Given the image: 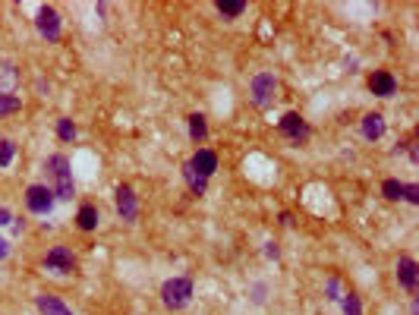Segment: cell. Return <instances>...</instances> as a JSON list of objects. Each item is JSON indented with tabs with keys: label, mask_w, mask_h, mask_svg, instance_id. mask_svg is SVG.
<instances>
[{
	"label": "cell",
	"mask_w": 419,
	"mask_h": 315,
	"mask_svg": "<svg viewBox=\"0 0 419 315\" xmlns=\"http://www.w3.org/2000/svg\"><path fill=\"white\" fill-rule=\"evenodd\" d=\"M45 171L51 177V189L57 202H73L76 199V180H73V164H69L67 155L54 151L51 158L45 161Z\"/></svg>",
	"instance_id": "obj_1"
},
{
	"label": "cell",
	"mask_w": 419,
	"mask_h": 315,
	"mask_svg": "<svg viewBox=\"0 0 419 315\" xmlns=\"http://www.w3.org/2000/svg\"><path fill=\"white\" fill-rule=\"evenodd\" d=\"M195 296V284L193 278L186 274H180V278H171L161 284V303H164L171 312H180V309H186Z\"/></svg>",
	"instance_id": "obj_2"
},
{
	"label": "cell",
	"mask_w": 419,
	"mask_h": 315,
	"mask_svg": "<svg viewBox=\"0 0 419 315\" xmlns=\"http://www.w3.org/2000/svg\"><path fill=\"white\" fill-rule=\"evenodd\" d=\"M249 98H253V105L259 107V111L271 107V105H275V98H277V76L271 73V69L255 73L253 83H249Z\"/></svg>",
	"instance_id": "obj_3"
},
{
	"label": "cell",
	"mask_w": 419,
	"mask_h": 315,
	"mask_svg": "<svg viewBox=\"0 0 419 315\" xmlns=\"http://www.w3.org/2000/svg\"><path fill=\"white\" fill-rule=\"evenodd\" d=\"M54 205H57V199H54V189L47 186V183H32V186L25 189V208H29L32 215L47 218L54 211Z\"/></svg>",
	"instance_id": "obj_4"
},
{
	"label": "cell",
	"mask_w": 419,
	"mask_h": 315,
	"mask_svg": "<svg viewBox=\"0 0 419 315\" xmlns=\"http://www.w3.org/2000/svg\"><path fill=\"white\" fill-rule=\"evenodd\" d=\"M35 29L38 35L45 38V41H51V45H57L60 38H63V19H60V13L54 7H38L35 13Z\"/></svg>",
	"instance_id": "obj_5"
},
{
	"label": "cell",
	"mask_w": 419,
	"mask_h": 315,
	"mask_svg": "<svg viewBox=\"0 0 419 315\" xmlns=\"http://www.w3.org/2000/svg\"><path fill=\"white\" fill-rule=\"evenodd\" d=\"M114 205H117L120 221L133 224V221L139 218V195H136V189L129 186V183H120V186L114 189Z\"/></svg>",
	"instance_id": "obj_6"
},
{
	"label": "cell",
	"mask_w": 419,
	"mask_h": 315,
	"mask_svg": "<svg viewBox=\"0 0 419 315\" xmlns=\"http://www.w3.org/2000/svg\"><path fill=\"white\" fill-rule=\"evenodd\" d=\"M277 129H281V135L284 139H290V142H297V145H303L309 139V123H306V117L303 113H297V111H287L281 120H277Z\"/></svg>",
	"instance_id": "obj_7"
},
{
	"label": "cell",
	"mask_w": 419,
	"mask_h": 315,
	"mask_svg": "<svg viewBox=\"0 0 419 315\" xmlns=\"http://www.w3.org/2000/svg\"><path fill=\"white\" fill-rule=\"evenodd\" d=\"M45 268L54 274H73L76 271V255L69 246H51L45 255Z\"/></svg>",
	"instance_id": "obj_8"
},
{
	"label": "cell",
	"mask_w": 419,
	"mask_h": 315,
	"mask_svg": "<svg viewBox=\"0 0 419 315\" xmlns=\"http://www.w3.org/2000/svg\"><path fill=\"white\" fill-rule=\"evenodd\" d=\"M369 91L375 98H394L397 95V76L391 69H372L369 76Z\"/></svg>",
	"instance_id": "obj_9"
},
{
	"label": "cell",
	"mask_w": 419,
	"mask_h": 315,
	"mask_svg": "<svg viewBox=\"0 0 419 315\" xmlns=\"http://www.w3.org/2000/svg\"><path fill=\"white\" fill-rule=\"evenodd\" d=\"M397 284L404 287L407 293H416L419 287V265L413 255H400L397 259Z\"/></svg>",
	"instance_id": "obj_10"
},
{
	"label": "cell",
	"mask_w": 419,
	"mask_h": 315,
	"mask_svg": "<svg viewBox=\"0 0 419 315\" xmlns=\"http://www.w3.org/2000/svg\"><path fill=\"white\" fill-rule=\"evenodd\" d=\"M385 129H388V123H385V117L378 111L363 113V120H359V133H363L366 142H378V139L385 135Z\"/></svg>",
	"instance_id": "obj_11"
},
{
	"label": "cell",
	"mask_w": 419,
	"mask_h": 315,
	"mask_svg": "<svg viewBox=\"0 0 419 315\" xmlns=\"http://www.w3.org/2000/svg\"><path fill=\"white\" fill-rule=\"evenodd\" d=\"M189 164H193V171L199 173V177L211 180V177L217 173V155L211 149H195V155L189 158Z\"/></svg>",
	"instance_id": "obj_12"
},
{
	"label": "cell",
	"mask_w": 419,
	"mask_h": 315,
	"mask_svg": "<svg viewBox=\"0 0 419 315\" xmlns=\"http://www.w3.org/2000/svg\"><path fill=\"white\" fill-rule=\"evenodd\" d=\"M35 309L41 315H76L73 309L60 300V296H54V293H38V296H35Z\"/></svg>",
	"instance_id": "obj_13"
},
{
	"label": "cell",
	"mask_w": 419,
	"mask_h": 315,
	"mask_svg": "<svg viewBox=\"0 0 419 315\" xmlns=\"http://www.w3.org/2000/svg\"><path fill=\"white\" fill-rule=\"evenodd\" d=\"M98 224H101V215H98L95 205L92 202L79 205V211H76V227L83 233H92V230H98Z\"/></svg>",
	"instance_id": "obj_14"
},
{
	"label": "cell",
	"mask_w": 419,
	"mask_h": 315,
	"mask_svg": "<svg viewBox=\"0 0 419 315\" xmlns=\"http://www.w3.org/2000/svg\"><path fill=\"white\" fill-rule=\"evenodd\" d=\"M186 133H189L193 142H205V139H208V120H205V113H189Z\"/></svg>",
	"instance_id": "obj_15"
},
{
	"label": "cell",
	"mask_w": 419,
	"mask_h": 315,
	"mask_svg": "<svg viewBox=\"0 0 419 315\" xmlns=\"http://www.w3.org/2000/svg\"><path fill=\"white\" fill-rule=\"evenodd\" d=\"M19 85V69L13 63H0V95H16Z\"/></svg>",
	"instance_id": "obj_16"
},
{
	"label": "cell",
	"mask_w": 419,
	"mask_h": 315,
	"mask_svg": "<svg viewBox=\"0 0 419 315\" xmlns=\"http://www.w3.org/2000/svg\"><path fill=\"white\" fill-rule=\"evenodd\" d=\"M215 10L221 13V19H239L246 13V0H215Z\"/></svg>",
	"instance_id": "obj_17"
},
{
	"label": "cell",
	"mask_w": 419,
	"mask_h": 315,
	"mask_svg": "<svg viewBox=\"0 0 419 315\" xmlns=\"http://www.w3.org/2000/svg\"><path fill=\"white\" fill-rule=\"evenodd\" d=\"M183 180H186V186L193 189L195 195H205V193H208V180H205V177H199V173L193 171V164H189V161L183 164Z\"/></svg>",
	"instance_id": "obj_18"
},
{
	"label": "cell",
	"mask_w": 419,
	"mask_h": 315,
	"mask_svg": "<svg viewBox=\"0 0 419 315\" xmlns=\"http://www.w3.org/2000/svg\"><path fill=\"white\" fill-rule=\"evenodd\" d=\"M382 195L388 202H400V199H404V183L397 180V177H388V180L382 183Z\"/></svg>",
	"instance_id": "obj_19"
},
{
	"label": "cell",
	"mask_w": 419,
	"mask_h": 315,
	"mask_svg": "<svg viewBox=\"0 0 419 315\" xmlns=\"http://www.w3.org/2000/svg\"><path fill=\"white\" fill-rule=\"evenodd\" d=\"M76 135H79L76 123L69 120V117H60V120H57V139H60V142H76Z\"/></svg>",
	"instance_id": "obj_20"
},
{
	"label": "cell",
	"mask_w": 419,
	"mask_h": 315,
	"mask_svg": "<svg viewBox=\"0 0 419 315\" xmlns=\"http://www.w3.org/2000/svg\"><path fill=\"white\" fill-rule=\"evenodd\" d=\"M23 111V98L19 95H0V117H10V113Z\"/></svg>",
	"instance_id": "obj_21"
},
{
	"label": "cell",
	"mask_w": 419,
	"mask_h": 315,
	"mask_svg": "<svg viewBox=\"0 0 419 315\" xmlns=\"http://www.w3.org/2000/svg\"><path fill=\"white\" fill-rule=\"evenodd\" d=\"M13 158H16V142L13 139H0V167L7 171L13 164Z\"/></svg>",
	"instance_id": "obj_22"
},
{
	"label": "cell",
	"mask_w": 419,
	"mask_h": 315,
	"mask_svg": "<svg viewBox=\"0 0 419 315\" xmlns=\"http://www.w3.org/2000/svg\"><path fill=\"white\" fill-rule=\"evenodd\" d=\"M341 306H344V315H363V300H359L356 293H344Z\"/></svg>",
	"instance_id": "obj_23"
},
{
	"label": "cell",
	"mask_w": 419,
	"mask_h": 315,
	"mask_svg": "<svg viewBox=\"0 0 419 315\" xmlns=\"http://www.w3.org/2000/svg\"><path fill=\"white\" fill-rule=\"evenodd\" d=\"M265 296H268V287H265L262 281H255V284L249 287V300H253L255 306H262V303H265Z\"/></svg>",
	"instance_id": "obj_24"
},
{
	"label": "cell",
	"mask_w": 419,
	"mask_h": 315,
	"mask_svg": "<svg viewBox=\"0 0 419 315\" xmlns=\"http://www.w3.org/2000/svg\"><path fill=\"white\" fill-rule=\"evenodd\" d=\"M325 293H328V300H341V296H344V293H341V281L337 278H328V284H325Z\"/></svg>",
	"instance_id": "obj_25"
},
{
	"label": "cell",
	"mask_w": 419,
	"mask_h": 315,
	"mask_svg": "<svg viewBox=\"0 0 419 315\" xmlns=\"http://www.w3.org/2000/svg\"><path fill=\"white\" fill-rule=\"evenodd\" d=\"M404 202L419 205V186L416 183H404Z\"/></svg>",
	"instance_id": "obj_26"
},
{
	"label": "cell",
	"mask_w": 419,
	"mask_h": 315,
	"mask_svg": "<svg viewBox=\"0 0 419 315\" xmlns=\"http://www.w3.org/2000/svg\"><path fill=\"white\" fill-rule=\"evenodd\" d=\"M262 255H265V259H271V262H277V259H281V249H277L275 240H268V243L262 246Z\"/></svg>",
	"instance_id": "obj_27"
},
{
	"label": "cell",
	"mask_w": 419,
	"mask_h": 315,
	"mask_svg": "<svg viewBox=\"0 0 419 315\" xmlns=\"http://www.w3.org/2000/svg\"><path fill=\"white\" fill-rule=\"evenodd\" d=\"M10 224H13V211L0 205V227H10Z\"/></svg>",
	"instance_id": "obj_28"
},
{
	"label": "cell",
	"mask_w": 419,
	"mask_h": 315,
	"mask_svg": "<svg viewBox=\"0 0 419 315\" xmlns=\"http://www.w3.org/2000/svg\"><path fill=\"white\" fill-rule=\"evenodd\" d=\"M10 230H13V233H23V230H25V221H23V218H13V224H10Z\"/></svg>",
	"instance_id": "obj_29"
},
{
	"label": "cell",
	"mask_w": 419,
	"mask_h": 315,
	"mask_svg": "<svg viewBox=\"0 0 419 315\" xmlns=\"http://www.w3.org/2000/svg\"><path fill=\"white\" fill-rule=\"evenodd\" d=\"M7 255H10V240H3V237H0V262H3Z\"/></svg>",
	"instance_id": "obj_30"
},
{
	"label": "cell",
	"mask_w": 419,
	"mask_h": 315,
	"mask_svg": "<svg viewBox=\"0 0 419 315\" xmlns=\"http://www.w3.org/2000/svg\"><path fill=\"white\" fill-rule=\"evenodd\" d=\"M281 224H284V227L293 224V215H290V211H281Z\"/></svg>",
	"instance_id": "obj_31"
},
{
	"label": "cell",
	"mask_w": 419,
	"mask_h": 315,
	"mask_svg": "<svg viewBox=\"0 0 419 315\" xmlns=\"http://www.w3.org/2000/svg\"><path fill=\"white\" fill-rule=\"evenodd\" d=\"M410 315H419V303L413 300V306H410Z\"/></svg>",
	"instance_id": "obj_32"
}]
</instances>
